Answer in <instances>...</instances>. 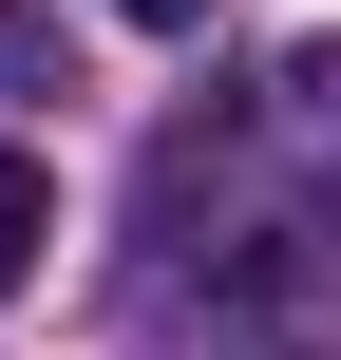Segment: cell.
I'll return each mask as SVG.
<instances>
[{
    "label": "cell",
    "mask_w": 341,
    "mask_h": 360,
    "mask_svg": "<svg viewBox=\"0 0 341 360\" xmlns=\"http://www.w3.org/2000/svg\"><path fill=\"white\" fill-rule=\"evenodd\" d=\"M114 19H152V38H209V0H114Z\"/></svg>",
    "instance_id": "obj_2"
},
{
    "label": "cell",
    "mask_w": 341,
    "mask_h": 360,
    "mask_svg": "<svg viewBox=\"0 0 341 360\" xmlns=\"http://www.w3.org/2000/svg\"><path fill=\"white\" fill-rule=\"evenodd\" d=\"M38 247H57V190H38V152H0V304L38 285Z\"/></svg>",
    "instance_id": "obj_1"
}]
</instances>
